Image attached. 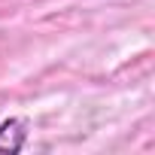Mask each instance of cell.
<instances>
[{
    "label": "cell",
    "mask_w": 155,
    "mask_h": 155,
    "mask_svg": "<svg viewBox=\"0 0 155 155\" xmlns=\"http://www.w3.org/2000/svg\"><path fill=\"white\" fill-rule=\"evenodd\" d=\"M28 131H31V122L28 119H3L0 122V155H15L25 149L28 143Z\"/></svg>",
    "instance_id": "cell-1"
}]
</instances>
